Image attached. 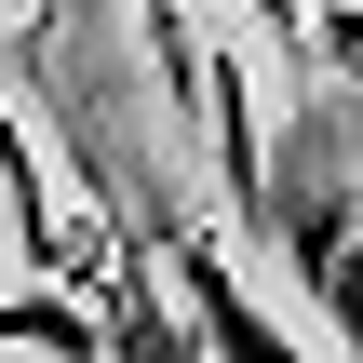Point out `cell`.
I'll return each mask as SVG.
<instances>
[{"label":"cell","mask_w":363,"mask_h":363,"mask_svg":"<svg viewBox=\"0 0 363 363\" xmlns=\"http://www.w3.org/2000/svg\"><path fill=\"white\" fill-rule=\"evenodd\" d=\"M0 363H40V350H0Z\"/></svg>","instance_id":"5b68a950"},{"label":"cell","mask_w":363,"mask_h":363,"mask_svg":"<svg viewBox=\"0 0 363 363\" xmlns=\"http://www.w3.org/2000/svg\"><path fill=\"white\" fill-rule=\"evenodd\" d=\"M242 216H256L283 296L323 323V363H363V108L337 81H296L283 94Z\"/></svg>","instance_id":"6da1fadb"},{"label":"cell","mask_w":363,"mask_h":363,"mask_svg":"<svg viewBox=\"0 0 363 363\" xmlns=\"http://www.w3.org/2000/svg\"><path fill=\"white\" fill-rule=\"evenodd\" d=\"M0 350H40V363H108V323L40 296V283H0Z\"/></svg>","instance_id":"3957f363"},{"label":"cell","mask_w":363,"mask_h":363,"mask_svg":"<svg viewBox=\"0 0 363 363\" xmlns=\"http://www.w3.org/2000/svg\"><path fill=\"white\" fill-rule=\"evenodd\" d=\"M310 81H337L363 108V0H310Z\"/></svg>","instance_id":"277c9868"},{"label":"cell","mask_w":363,"mask_h":363,"mask_svg":"<svg viewBox=\"0 0 363 363\" xmlns=\"http://www.w3.org/2000/svg\"><path fill=\"white\" fill-rule=\"evenodd\" d=\"M148 256H162V296L189 310L202 363H323L310 337H296V310H283V296H256V269H242V256H229L202 216H175Z\"/></svg>","instance_id":"7a4b0ae2"}]
</instances>
